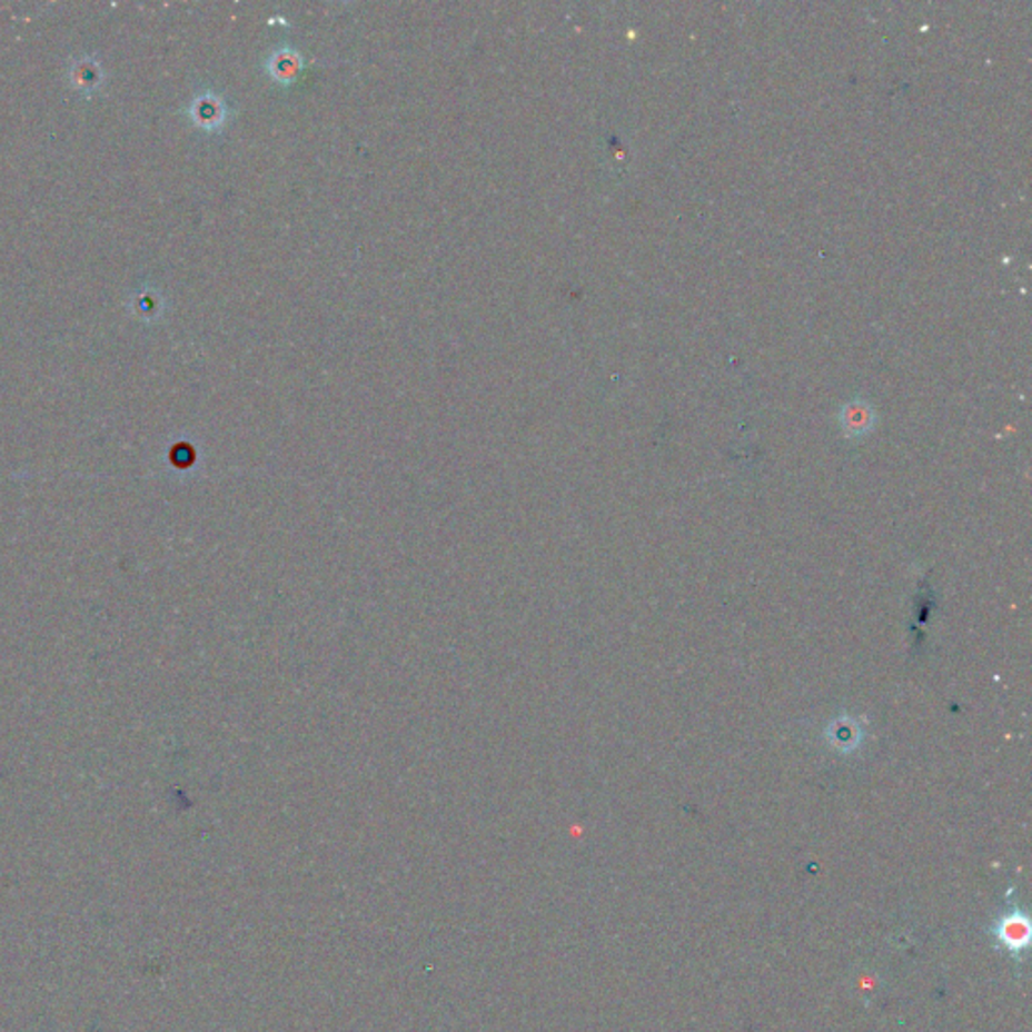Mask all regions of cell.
<instances>
[{
    "mask_svg": "<svg viewBox=\"0 0 1032 1032\" xmlns=\"http://www.w3.org/2000/svg\"><path fill=\"white\" fill-rule=\"evenodd\" d=\"M1009 900V893H1006ZM990 934L994 940V947L1006 952L1014 962H1022L1032 940V924L1029 912L1019 903L1009 900V907L992 922Z\"/></svg>",
    "mask_w": 1032,
    "mask_h": 1032,
    "instance_id": "cell-1",
    "label": "cell"
}]
</instances>
